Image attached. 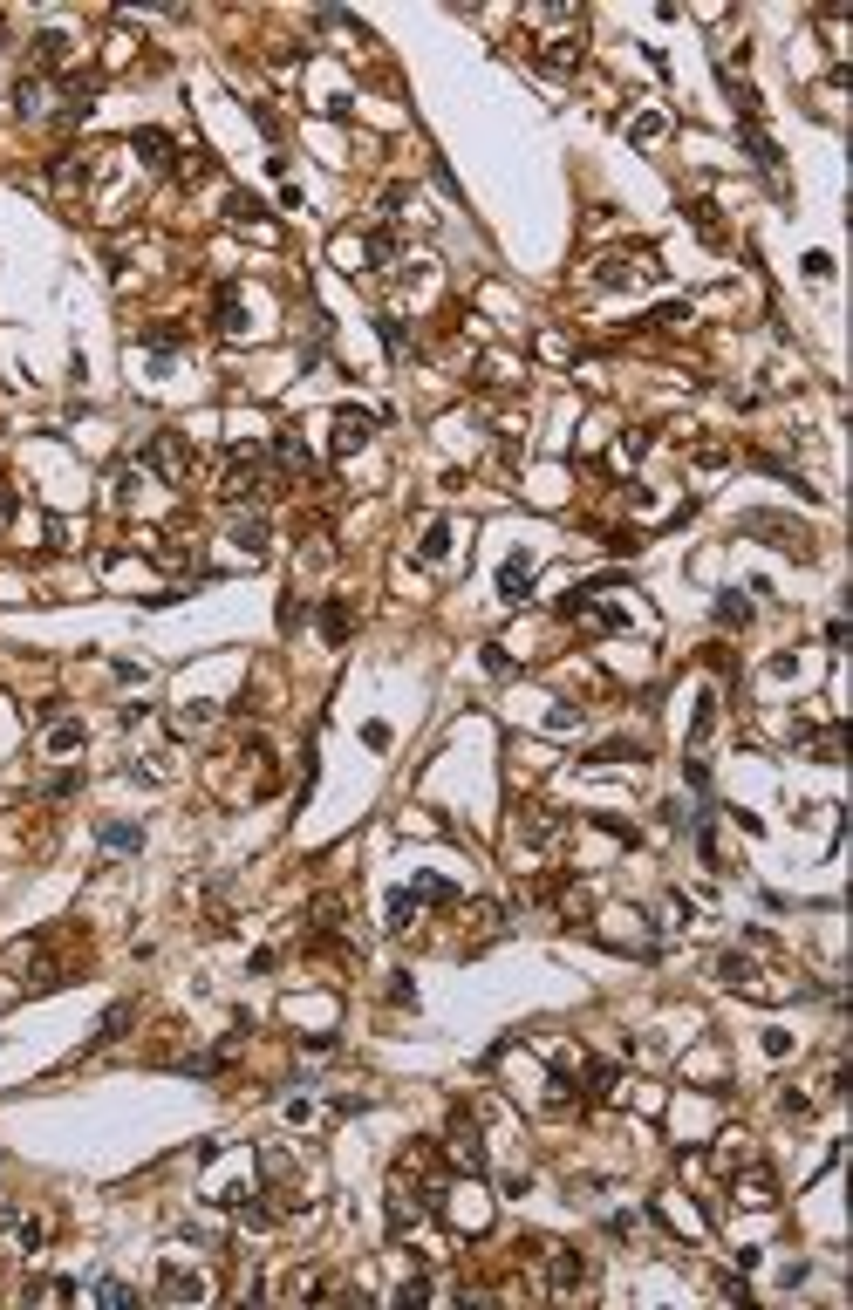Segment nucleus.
I'll list each match as a JSON object with an SVG mask.
<instances>
[{
	"instance_id": "obj_14",
	"label": "nucleus",
	"mask_w": 853,
	"mask_h": 1310,
	"mask_svg": "<svg viewBox=\"0 0 853 1310\" xmlns=\"http://www.w3.org/2000/svg\"><path fill=\"white\" fill-rule=\"evenodd\" d=\"M233 546L246 560H260L267 553V519H233Z\"/></svg>"
},
{
	"instance_id": "obj_8",
	"label": "nucleus",
	"mask_w": 853,
	"mask_h": 1310,
	"mask_svg": "<svg viewBox=\"0 0 853 1310\" xmlns=\"http://www.w3.org/2000/svg\"><path fill=\"white\" fill-rule=\"evenodd\" d=\"M587 1276L594 1270H587L581 1249H553V1290H560V1297H567V1290H587Z\"/></svg>"
},
{
	"instance_id": "obj_6",
	"label": "nucleus",
	"mask_w": 853,
	"mask_h": 1310,
	"mask_svg": "<svg viewBox=\"0 0 853 1310\" xmlns=\"http://www.w3.org/2000/svg\"><path fill=\"white\" fill-rule=\"evenodd\" d=\"M737 1201H744V1208H778V1181H772L765 1160H744V1174H737Z\"/></svg>"
},
{
	"instance_id": "obj_26",
	"label": "nucleus",
	"mask_w": 853,
	"mask_h": 1310,
	"mask_svg": "<svg viewBox=\"0 0 853 1310\" xmlns=\"http://www.w3.org/2000/svg\"><path fill=\"white\" fill-rule=\"evenodd\" d=\"M76 744H82V724H55L48 731V751H76Z\"/></svg>"
},
{
	"instance_id": "obj_19",
	"label": "nucleus",
	"mask_w": 853,
	"mask_h": 1310,
	"mask_svg": "<svg viewBox=\"0 0 853 1310\" xmlns=\"http://www.w3.org/2000/svg\"><path fill=\"white\" fill-rule=\"evenodd\" d=\"M424 560H451V526H444V519L424 526Z\"/></svg>"
},
{
	"instance_id": "obj_23",
	"label": "nucleus",
	"mask_w": 853,
	"mask_h": 1310,
	"mask_svg": "<svg viewBox=\"0 0 853 1310\" xmlns=\"http://www.w3.org/2000/svg\"><path fill=\"white\" fill-rule=\"evenodd\" d=\"M615 758H642V744H635V737H615V744L594 751V765H615Z\"/></svg>"
},
{
	"instance_id": "obj_7",
	"label": "nucleus",
	"mask_w": 853,
	"mask_h": 1310,
	"mask_svg": "<svg viewBox=\"0 0 853 1310\" xmlns=\"http://www.w3.org/2000/svg\"><path fill=\"white\" fill-rule=\"evenodd\" d=\"M369 430H376V417L369 410H335V451L349 458V451H362L369 444Z\"/></svg>"
},
{
	"instance_id": "obj_12",
	"label": "nucleus",
	"mask_w": 853,
	"mask_h": 1310,
	"mask_svg": "<svg viewBox=\"0 0 853 1310\" xmlns=\"http://www.w3.org/2000/svg\"><path fill=\"white\" fill-rule=\"evenodd\" d=\"M635 280H649V260H601L594 267V287H635Z\"/></svg>"
},
{
	"instance_id": "obj_13",
	"label": "nucleus",
	"mask_w": 853,
	"mask_h": 1310,
	"mask_svg": "<svg viewBox=\"0 0 853 1310\" xmlns=\"http://www.w3.org/2000/svg\"><path fill=\"white\" fill-rule=\"evenodd\" d=\"M96 833H103V847H110V853H137V847H144V826H130V819H103Z\"/></svg>"
},
{
	"instance_id": "obj_25",
	"label": "nucleus",
	"mask_w": 853,
	"mask_h": 1310,
	"mask_svg": "<svg viewBox=\"0 0 853 1310\" xmlns=\"http://www.w3.org/2000/svg\"><path fill=\"white\" fill-rule=\"evenodd\" d=\"M383 348H389V355H410V335H403V321H396V314L383 321Z\"/></svg>"
},
{
	"instance_id": "obj_21",
	"label": "nucleus",
	"mask_w": 853,
	"mask_h": 1310,
	"mask_svg": "<svg viewBox=\"0 0 853 1310\" xmlns=\"http://www.w3.org/2000/svg\"><path fill=\"white\" fill-rule=\"evenodd\" d=\"M96 1304H117V1310H130V1304H137V1290H130V1283H117V1276H103V1283H96Z\"/></svg>"
},
{
	"instance_id": "obj_18",
	"label": "nucleus",
	"mask_w": 853,
	"mask_h": 1310,
	"mask_svg": "<svg viewBox=\"0 0 853 1310\" xmlns=\"http://www.w3.org/2000/svg\"><path fill=\"white\" fill-rule=\"evenodd\" d=\"M273 458L287 464V471H314V458H308V444H301V437H280V444H273Z\"/></svg>"
},
{
	"instance_id": "obj_20",
	"label": "nucleus",
	"mask_w": 853,
	"mask_h": 1310,
	"mask_svg": "<svg viewBox=\"0 0 853 1310\" xmlns=\"http://www.w3.org/2000/svg\"><path fill=\"white\" fill-rule=\"evenodd\" d=\"M219 328H226V335H239V328H246V308H239L233 287H219Z\"/></svg>"
},
{
	"instance_id": "obj_27",
	"label": "nucleus",
	"mask_w": 853,
	"mask_h": 1310,
	"mask_svg": "<svg viewBox=\"0 0 853 1310\" xmlns=\"http://www.w3.org/2000/svg\"><path fill=\"white\" fill-rule=\"evenodd\" d=\"M424 1297H430V1276H410V1283L396 1290V1304H424Z\"/></svg>"
},
{
	"instance_id": "obj_2",
	"label": "nucleus",
	"mask_w": 853,
	"mask_h": 1310,
	"mask_svg": "<svg viewBox=\"0 0 853 1310\" xmlns=\"http://www.w3.org/2000/svg\"><path fill=\"white\" fill-rule=\"evenodd\" d=\"M737 533H744V540H778V553L813 560V533H806V526H792V519H778V512H744V519H737Z\"/></svg>"
},
{
	"instance_id": "obj_16",
	"label": "nucleus",
	"mask_w": 853,
	"mask_h": 1310,
	"mask_svg": "<svg viewBox=\"0 0 853 1310\" xmlns=\"http://www.w3.org/2000/svg\"><path fill=\"white\" fill-rule=\"evenodd\" d=\"M130 1017H137L130 1003H110V1010H103V1024H96V1044H117L123 1031H130Z\"/></svg>"
},
{
	"instance_id": "obj_10",
	"label": "nucleus",
	"mask_w": 853,
	"mask_h": 1310,
	"mask_svg": "<svg viewBox=\"0 0 853 1310\" xmlns=\"http://www.w3.org/2000/svg\"><path fill=\"white\" fill-rule=\"evenodd\" d=\"M130 151L144 157L151 171H171V164H178V151H171V137H164V130H137V137H130Z\"/></svg>"
},
{
	"instance_id": "obj_24",
	"label": "nucleus",
	"mask_w": 853,
	"mask_h": 1310,
	"mask_svg": "<svg viewBox=\"0 0 853 1310\" xmlns=\"http://www.w3.org/2000/svg\"><path fill=\"white\" fill-rule=\"evenodd\" d=\"M574 62H581V41H553L546 48V69H574Z\"/></svg>"
},
{
	"instance_id": "obj_15",
	"label": "nucleus",
	"mask_w": 853,
	"mask_h": 1310,
	"mask_svg": "<svg viewBox=\"0 0 853 1310\" xmlns=\"http://www.w3.org/2000/svg\"><path fill=\"white\" fill-rule=\"evenodd\" d=\"M349 628H355L349 601H328V608H321V635H328V642H349Z\"/></svg>"
},
{
	"instance_id": "obj_22",
	"label": "nucleus",
	"mask_w": 853,
	"mask_h": 1310,
	"mask_svg": "<svg viewBox=\"0 0 853 1310\" xmlns=\"http://www.w3.org/2000/svg\"><path fill=\"white\" fill-rule=\"evenodd\" d=\"M717 621H724V628H744V621H751L744 594H717Z\"/></svg>"
},
{
	"instance_id": "obj_9",
	"label": "nucleus",
	"mask_w": 853,
	"mask_h": 1310,
	"mask_svg": "<svg viewBox=\"0 0 853 1310\" xmlns=\"http://www.w3.org/2000/svg\"><path fill=\"white\" fill-rule=\"evenodd\" d=\"M526 587H533V553H512V560L499 567V594L519 608V601H526Z\"/></svg>"
},
{
	"instance_id": "obj_4",
	"label": "nucleus",
	"mask_w": 853,
	"mask_h": 1310,
	"mask_svg": "<svg viewBox=\"0 0 853 1310\" xmlns=\"http://www.w3.org/2000/svg\"><path fill=\"white\" fill-rule=\"evenodd\" d=\"M444 1154H451V1167H465V1174H485V1140H478V1119H471L465 1106L451 1113V1147H444Z\"/></svg>"
},
{
	"instance_id": "obj_3",
	"label": "nucleus",
	"mask_w": 853,
	"mask_h": 1310,
	"mask_svg": "<svg viewBox=\"0 0 853 1310\" xmlns=\"http://www.w3.org/2000/svg\"><path fill=\"white\" fill-rule=\"evenodd\" d=\"M144 464H151L157 478H171V485H185L192 478V464H198V451L178 437V430H157L151 444H144Z\"/></svg>"
},
{
	"instance_id": "obj_17",
	"label": "nucleus",
	"mask_w": 853,
	"mask_h": 1310,
	"mask_svg": "<svg viewBox=\"0 0 853 1310\" xmlns=\"http://www.w3.org/2000/svg\"><path fill=\"white\" fill-rule=\"evenodd\" d=\"M144 348H151V355H178V348H185V328L157 321V328H144Z\"/></svg>"
},
{
	"instance_id": "obj_1",
	"label": "nucleus",
	"mask_w": 853,
	"mask_h": 1310,
	"mask_svg": "<svg viewBox=\"0 0 853 1310\" xmlns=\"http://www.w3.org/2000/svg\"><path fill=\"white\" fill-rule=\"evenodd\" d=\"M451 901H458V887H451V881L417 874L410 887H396V894H389V935H403V928L417 922V908H451Z\"/></svg>"
},
{
	"instance_id": "obj_11",
	"label": "nucleus",
	"mask_w": 853,
	"mask_h": 1310,
	"mask_svg": "<svg viewBox=\"0 0 853 1310\" xmlns=\"http://www.w3.org/2000/svg\"><path fill=\"white\" fill-rule=\"evenodd\" d=\"M28 62H35L41 76H48V69H62V62H69V35H62V28H48V35H35V48H28Z\"/></svg>"
},
{
	"instance_id": "obj_5",
	"label": "nucleus",
	"mask_w": 853,
	"mask_h": 1310,
	"mask_svg": "<svg viewBox=\"0 0 853 1310\" xmlns=\"http://www.w3.org/2000/svg\"><path fill=\"white\" fill-rule=\"evenodd\" d=\"M157 1297H164V1304H205V1297H212V1276H205V1270H185V1263H164V1276H157Z\"/></svg>"
}]
</instances>
